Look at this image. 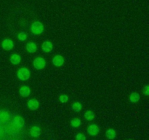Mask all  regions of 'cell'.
<instances>
[{
	"label": "cell",
	"mask_w": 149,
	"mask_h": 140,
	"mask_svg": "<svg viewBox=\"0 0 149 140\" xmlns=\"http://www.w3.org/2000/svg\"><path fill=\"white\" fill-rule=\"evenodd\" d=\"M45 27H44L43 24L41 22L36 21L33 23L31 26V32L33 34L39 35L43 32Z\"/></svg>",
	"instance_id": "6da1fadb"
},
{
	"label": "cell",
	"mask_w": 149,
	"mask_h": 140,
	"mask_svg": "<svg viewBox=\"0 0 149 140\" xmlns=\"http://www.w3.org/2000/svg\"><path fill=\"white\" fill-rule=\"evenodd\" d=\"M17 76L20 80H27L30 78L31 72L29 69L23 67L17 71Z\"/></svg>",
	"instance_id": "7a4b0ae2"
},
{
	"label": "cell",
	"mask_w": 149,
	"mask_h": 140,
	"mask_svg": "<svg viewBox=\"0 0 149 140\" xmlns=\"http://www.w3.org/2000/svg\"><path fill=\"white\" fill-rule=\"evenodd\" d=\"M25 124V120L23 119V117L20 116V115H17L13 118V125L15 128L17 130H21L23 128Z\"/></svg>",
	"instance_id": "3957f363"
},
{
	"label": "cell",
	"mask_w": 149,
	"mask_h": 140,
	"mask_svg": "<svg viewBox=\"0 0 149 140\" xmlns=\"http://www.w3.org/2000/svg\"><path fill=\"white\" fill-rule=\"evenodd\" d=\"M33 64L35 69H36L38 70H40L46 66V61L42 57L38 56L33 60Z\"/></svg>",
	"instance_id": "277c9868"
},
{
	"label": "cell",
	"mask_w": 149,
	"mask_h": 140,
	"mask_svg": "<svg viewBox=\"0 0 149 140\" xmlns=\"http://www.w3.org/2000/svg\"><path fill=\"white\" fill-rule=\"evenodd\" d=\"M1 47L5 50H11L14 48V42L10 39H5L1 42Z\"/></svg>",
	"instance_id": "5b68a950"
},
{
	"label": "cell",
	"mask_w": 149,
	"mask_h": 140,
	"mask_svg": "<svg viewBox=\"0 0 149 140\" xmlns=\"http://www.w3.org/2000/svg\"><path fill=\"white\" fill-rule=\"evenodd\" d=\"M100 132V128L96 124H92L90 125L87 128V133L90 136H96Z\"/></svg>",
	"instance_id": "8992f818"
},
{
	"label": "cell",
	"mask_w": 149,
	"mask_h": 140,
	"mask_svg": "<svg viewBox=\"0 0 149 140\" xmlns=\"http://www.w3.org/2000/svg\"><path fill=\"white\" fill-rule=\"evenodd\" d=\"M52 64L55 66H61L64 64V58L62 55H57L52 58Z\"/></svg>",
	"instance_id": "52a82bcc"
},
{
	"label": "cell",
	"mask_w": 149,
	"mask_h": 140,
	"mask_svg": "<svg viewBox=\"0 0 149 140\" xmlns=\"http://www.w3.org/2000/svg\"><path fill=\"white\" fill-rule=\"evenodd\" d=\"M28 107L31 110H36L39 107V102L36 99H30L27 103Z\"/></svg>",
	"instance_id": "ba28073f"
},
{
	"label": "cell",
	"mask_w": 149,
	"mask_h": 140,
	"mask_svg": "<svg viewBox=\"0 0 149 140\" xmlns=\"http://www.w3.org/2000/svg\"><path fill=\"white\" fill-rule=\"evenodd\" d=\"M19 93H20V96L23 97H28L31 94V89L29 86L23 85L20 88Z\"/></svg>",
	"instance_id": "9c48e42d"
},
{
	"label": "cell",
	"mask_w": 149,
	"mask_h": 140,
	"mask_svg": "<svg viewBox=\"0 0 149 140\" xmlns=\"http://www.w3.org/2000/svg\"><path fill=\"white\" fill-rule=\"evenodd\" d=\"M42 50L45 52H49L50 51L52 50V48H53V45H52V42H49V41H46V42H43L42 45Z\"/></svg>",
	"instance_id": "30bf717a"
},
{
	"label": "cell",
	"mask_w": 149,
	"mask_h": 140,
	"mask_svg": "<svg viewBox=\"0 0 149 140\" xmlns=\"http://www.w3.org/2000/svg\"><path fill=\"white\" fill-rule=\"evenodd\" d=\"M42 133L41 128L37 125H34V126L31 127L30 129V134L31 136L33 137H38Z\"/></svg>",
	"instance_id": "8fae6325"
},
{
	"label": "cell",
	"mask_w": 149,
	"mask_h": 140,
	"mask_svg": "<svg viewBox=\"0 0 149 140\" xmlns=\"http://www.w3.org/2000/svg\"><path fill=\"white\" fill-rule=\"evenodd\" d=\"M10 61L13 65H17L21 61V57L18 54H13L10 57Z\"/></svg>",
	"instance_id": "7c38bea8"
},
{
	"label": "cell",
	"mask_w": 149,
	"mask_h": 140,
	"mask_svg": "<svg viewBox=\"0 0 149 140\" xmlns=\"http://www.w3.org/2000/svg\"><path fill=\"white\" fill-rule=\"evenodd\" d=\"M26 50L30 53H33L37 50V46H36V45L34 42H28L27 45H26Z\"/></svg>",
	"instance_id": "4fadbf2b"
},
{
	"label": "cell",
	"mask_w": 149,
	"mask_h": 140,
	"mask_svg": "<svg viewBox=\"0 0 149 140\" xmlns=\"http://www.w3.org/2000/svg\"><path fill=\"white\" fill-rule=\"evenodd\" d=\"M10 118V115L7 111L1 110L0 111V120L2 121L8 120Z\"/></svg>",
	"instance_id": "5bb4252c"
},
{
	"label": "cell",
	"mask_w": 149,
	"mask_h": 140,
	"mask_svg": "<svg viewBox=\"0 0 149 140\" xmlns=\"http://www.w3.org/2000/svg\"><path fill=\"white\" fill-rule=\"evenodd\" d=\"M140 99H141V96L138 93H132L130 96V101L132 103H136L139 102Z\"/></svg>",
	"instance_id": "9a60e30c"
},
{
	"label": "cell",
	"mask_w": 149,
	"mask_h": 140,
	"mask_svg": "<svg viewBox=\"0 0 149 140\" xmlns=\"http://www.w3.org/2000/svg\"><path fill=\"white\" fill-rule=\"evenodd\" d=\"M106 137H107L108 139H114L115 137H116V133L114 130L112 129V128H110V129H109L106 131Z\"/></svg>",
	"instance_id": "2e32d148"
},
{
	"label": "cell",
	"mask_w": 149,
	"mask_h": 140,
	"mask_svg": "<svg viewBox=\"0 0 149 140\" xmlns=\"http://www.w3.org/2000/svg\"><path fill=\"white\" fill-rule=\"evenodd\" d=\"M84 118H85L87 120L91 121L93 120L95 118V114L93 111L88 110L84 113Z\"/></svg>",
	"instance_id": "e0dca14e"
},
{
	"label": "cell",
	"mask_w": 149,
	"mask_h": 140,
	"mask_svg": "<svg viewBox=\"0 0 149 140\" xmlns=\"http://www.w3.org/2000/svg\"><path fill=\"white\" fill-rule=\"evenodd\" d=\"M81 124V121L79 118H74V119L71 121V126L74 127V128H77V127L80 126Z\"/></svg>",
	"instance_id": "ac0fdd59"
},
{
	"label": "cell",
	"mask_w": 149,
	"mask_h": 140,
	"mask_svg": "<svg viewBox=\"0 0 149 140\" xmlns=\"http://www.w3.org/2000/svg\"><path fill=\"white\" fill-rule=\"evenodd\" d=\"M72 109L76 112H80L82 109V105L79 102H74L72 104Z\"/></svg>",
	"instance_id": "d6986e66"
},
{
	"label": "cell",
	"mask_w": 149,
	"mask_h": 140,
	"mask_svg": "<svg viewBox=\"0 0 149 140\" xmlns=\"http://www.w3.org/2000/svg\"><path fill=\"white\" fill-rule=\"evenodd\" d=\"M17 39L20 41H25L27 39V34L25 33V32H22L17 34Z\"/></svg>",
	"instance_id": "ffe728a7"
},
{
	"label": "cell",
	"mask_w": 149,
	"mask_h": 140,
	"mask_svg": "<svg viewBox=\"0 0 149 140\" xmlns=\"http://www.w3.org/2000/svg\"><path fill=\"white\" fill-rule=\"evenodd\" d=\"M59 99H60V102H62V103H66V102L68 101V96L65 94H63L61 95V96H60Z\"/></svg>",
	"instance_id": "44dd1931"
},
{
	"label": "cell",
	"mask_w": 149,
	"mask_h": 140,
	"mask_svg": "<svg viewBox=\"0 0 149 140\" xmlns=\"http://www.w3.org/2000/svg\"><path fill=\"white\" fill-rule=\"evenodd\" d=\"M77 139L78 140H85L86 139V136L82 134H78L76 136Z\"/></svg>",
	"instance_id": "7402d4cb"
},
{
	"label": "cell",
	"mask_w": 149,
	"mask_h": 140,
	"mask_svg": "<svg viewBox=\"0 0 149 140\" xmlns=\"http://www.w3.org/2000/svg\"><path fill=\"white\" fill-rule=\"evenodd\" d=\"M143 93L146 95V96H148L149 94V86L146 85L145 88H143Z\"/></svg>",
	"instance_id": "603a6c76"
}]
</instances>
